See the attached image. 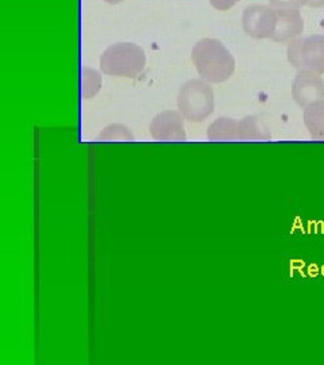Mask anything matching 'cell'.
Here are the masks:
<instances>
[{
	"label": "cell",
	"instance_id": "1",
	"mask_svg": "<svg viewBox=\"0 0 324 365\" xmlns=\"http://www.w3.org/2000/svg\"><path fill=\"white\" fill-rule=\"evenodd\" d=\"M192 63L200 78L212 84L227 81L235 71L233 54L216 38H203L194 43Z\"/></svg>",
	"mask_w": 324,
	"mask_h": 365
},
{
	"label": "cell",
	"instance_id": "2",
	"mask_svg": "<svg viewBox=\"0 0 324 365\" xmlns=\"http://www.w3.org/2000/svg\"><path fill=\"white\" fill-rule=\"evenodd\" d=\"M146 66L142 48L132 42H117L108 46L100 57V69L108 76L135 78Z\"/></svg>",
	"mask_w": 324,
	"mask_h": 365
},
{
	"label": "cell",
	"instance_id": "3",
	"mask_svg": "<svg viewBox=\"0 0 324 365\" xmlns=\"http://www.w3.org/2000/svg\"><path fill=\"white\" fill-rule=\"evenodd\" d=\"M177 107L188 122L200 123L214 113V90L203 78L188 80L177 95Z\"/></svg>",
	"mask_w": 324,
	"mask_h": 365
},
{
	"label": "cell",
	"instance_id": "4",
	"mask_svg": "<svg viewBox=\"0 0 324 365\" xmlns=\"http://www.w3.org/2000/svg\"><path fill=\"white\" fill-rule=\"evenodd\" d=\"M286 57L289 64L298 71L324 73V36L312 34L298 37L288 43Z\"/></svg>",
	"mask_w": 324,
	"mask_h": 365
},
{
	"label": "cell",
	"instance_id": "5",
	"mask_svg": "<svg viewBox=\"0 0 324 365\" xmlns=\"http://www.w3.org/2000/svg\"><path fill=\"white\" fill-rule=\"evenodd\" d=\"M277 26V10L272 6L254 4L245 9L242 15V27L249 37L256 39H272Z\"/></svg>",
	"mask_w": 324,
	"mask_h": 365
},
{
	"label": "cell",
	"instance_id": "6",
	"mask_svg": "<svg viewBox=\"0 0 324 365\" xmlns=\"http://www.w3.org/2000/svg\"><path fill=\"white\" fill-rule=\"evenodd\" d=\"M292 96L300 107L305 108L324 99V81L319 73L311 71H298L292 83Z\"/></svg>",
	"mask_w": 324,
	"mask_h": 365
},
{
	"label": "cell",
	"instance_id": "7",
	"mask_svg": "<svg viewBox=\"0 0 324 365\" xmlns=\"http://www.w3.org/2000/svg\"><path fill=\"white\" fill-rule=\"evenodd\" d=\"M184 119L177 111H162L153 118L150 123V134L156 141L182 143L187 140Z\"/></svg>",
	"mask_w": 324,
	"mask_h": 365
},
{
	"label": "cell",
	"instance_id": "8",
	"mask_svg": "<svg viewBox=\"0 0 324 365\" xmlns=\"http://www.w3.org/2000/svg\"><path fill=\"white\" fill-rule=\"evenodd\" d=\"M277 10V9H276ZM304 31V19L298 10H277V26L272 39L278 43H289Z\"/></svg>",
	"mask_w": 324,
	"mask_h": 365
},
{
	"label": "cell",
	"instance_id": "9",
	"mask_svg": "<svg viewBox=\"0 0 324 365\" xmlns=\"http://www.w3.org/2000/svg\"><path fill=\"white\" fill-rule=\"evenodd\" d=\"M209 141H239V122L233 118L221 117L208 126Z\"/></svg>",
	"mask_w": 324,
	"mask_h": 365
},
{
	"label": "cell",
	"instance_id": "10",
	"mask_svg": "<svg viewBox=\"0 0 324 365\" xmlns=\"http://www.w3.org/2000/svg\"><path fill=\"white\" fill-rule=\"evenodd\" d=\"M304 123L313 140L324 141V99L304 108Z\"/></svg>",
	"mask_w": 324,
	"mask_h": 365
},
{
	"label": "cell",
	"instance_id": "11",
	"mask_svg": "<svg viewBox=\"0 0 324 365\" xmlns=\"http://www.w3.org/2000/svg\"><path fill=\"white\" fill-rule=\"evenodd\" d=\"M272 135L261 119L254 115L239 120V141H268Z\"/></svg>",
	"mask_w": 324,
	"mask_h": 365
},
{
	"label": "cell",
	"instance_id": "12",
	"mask_svg": "<svg viewBox=\"0 0 324 365\" xmlns=\"http://www.w3.org/2000/svg\"><path fill=\"white\" fill-rule=\"evenodd\" d=\"M80 76H81L80 78L81 99H84V101L92 99L102 88V76H100V73L98 71L92 69V68L83 66Z\"/></svg>",
	"mask_w": 324,
	"mask_h": 365
},
{
	"label": "cell",
	"instance_id": "13",
	"mask_svg": "<svg viewBox=\"0 0 324 365\" xmlns=\"http://www.w3.org/2000/svg\"><path fill=\"white\" fill-rule=\"evenodd\" d=\"M98 140L99 141H134L135 138L129 128H126L125 125L114 123L104 128Z\"/></svg>",
	"mask_w": 324,
	"mask_h": 365
},
{
	"label": "cell",
	"instance_id": "14",
	"mask_svg": "<svg viewBox=\"0 0 324 365\" xmlns=\"http://www.w3.org/2000/svg\"><path fill=\"white\" fill-rule=\"evenodd\" d=\"M273 9L284 10H300L303 6H307L308 0H269Z\"/></svg>",
	"mask_w": 324,
	"mask_h": 365
},
{
	"label": "cell",
	"instance_id": "15",
	"mask_svg": "<svg viewBox=\"0 0 324 365\" xmlns=\"http://www.w3.org/2000/svg\"><path fill=\"white\" fill-rule=\"evenodd\" d=\"M238 1L239 0H209L211 6L218 11H227V10L233 9Z\"/></svg>",
	"mask_w": 324,
	"mask_h": 365
},
{
	"label": "cell",
	"instance_id": "16",
	"mask_svg": "<svg viewBox=\"0 0 324 365\" xmlns=\"http://www.w3.org/2000/svg\"><path fill=\"white\" fill-rule=\"evenodd\" d=\"M307 6L311 9H323L324 0H308Z\"/></svg>",
	"mask_w": 324,
	"mask_h": 365
},
{
	"label": "cell",
	"instance_id": "17",
	"mask_svg": "<svg viewBox=\"0 0 324 365\" xmlns=\"http://www.w3.org/2000/svg\"><path fill=\"white\" fill-rule=\"evenodd\" d=\"M105 3H108V4H117V3H120V1H123V0H104Z\"/></svg>",
	"mask_w": 324,
	"mask_h": 365
}]
</instances>
